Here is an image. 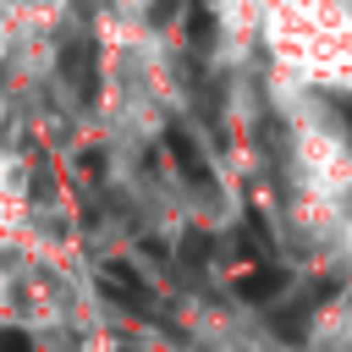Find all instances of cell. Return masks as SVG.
<instances>
[{
    "label": "cell",
    "mask_w": 352,
    "mask_h": 352,
    "mask_svg": "<svg viewBox=\"0 0 352 352\" xmlns=\"http://www.w3.org/2000/svg\"><path fill=\"white\" fill-rule=\"evenodd\" d=\"M270 77L319 99H352V0H253Z\"/></svg>",
    "instance_id": "6da1fadb"
},
{
    "label": "cell",
    "mask_w": 352,
    "mask_h": 352,
    "mask_svg": "<svg viewBox=\"0 0 352 352\" xmlns=\"http://www.w3.org/2000/svg\"><path fill=\"white\" fill-rule=\"evenodd\" d=\"M0 308L16 324H38V330L60 324L72 314V280L55 264H44V258L16 253V258L0 264Z\"/></svg>",
    "instance_id": "7a4b0ae2"
},
{
    "label": "cell",
    "mask_w": 352,
    "mask_h": 352,
    "mask_svg": "<svg viewBox=\"0 0 352 352\" xmlns=\"http://www.w3.org/2000/svg\"><path fill=\"white\" fill-rule=\"evenodd\" d=\"M16 226H22V182H16V165L0 148V242L16 236Z\"/></svg>",
    "instance_id": "3957f363"
}]
</instances>
